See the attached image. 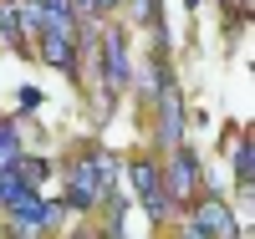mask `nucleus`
Here are the masks:
<instances>
[{
	"instance_id": "nucleus-10",
	"label": "nucleus",
	"mask_w": 255,
	"mask_h": 239,
	"mask_svg": "<svg viewBox=\"0 0 255 239\" xmlns=\"http://www.w3.org/2000/svg\"><path fill=\"white\" fill-rule=\"evenodd\" d=\"M15 173H20V178H26L31 188H36L41 178H46V158H26V153H20V158H15Z\"/></svg>"
},
{
	"instance_id": "nucleus-4",
	"label": "nucleus",
	"mask_w": 255,
	"mask_h": 239,
	"mask_svg": "<svg viewBox=\"0 0 255 239\" xmlns=\"http://www.w3.org/2000/svg\"><path fill=\"white\" fill-rule=\"evenodd\" d=\"M36 51H41V61H46V67H56V72L77 77V31L41 26V31H36Z\"/></svg>"
},
{
	"instance_id": "nucleus-7",
	"label": "nucleus",
	"mask_w": 255,
	"mask_h": 239,
	"mask_svg": "<svg viewBox=\"0 0 255 239\" xmlns=\"http://www.w3.org/2000/svg\"><path fill=\"white\" fill-rule=\"evenodd\" d=\"M158 143H163V148L184 143V97H179L174 81L158 86Z\"/></svg>"
},
{
	"instance_id": "nucleus-8",
	"label": "nucleus",
	"mask_w": 255,
	"mask_h": 239,
	"mask_svg": "<svg viewBox=\"0 0 255 239\" xmlns=\"http://www.w3.org/2000/svg\"><path fill=\"white\" fill-rule=\"evenodd\" d=\"M0 41L15 51H31V31H26V15H20L15 0H0Z\"/></svg>"
},
{
	"instance_id": "nucleus-2",
	"label": "nucleus",
	"mask_w": 255,
	"mask_h": 239,
	"mask_svg": "<svg viewBox=\"0 0 255 239\" xmlns=\"http://www.w3.org/2000/svg\"><path fill=\"white\" fill-rule=\"evenodd\" d=\"M184 234H194V239H235V234H240V224H235V214H230L220 199H204L194 214H189Z\"/></svg>"
},
{
	"instance_id": "nucleus-1",
	"label": "nucleus",
	"mask_w": 255,
	"mask_h": 239,
	"mask_svg": "<svg viewBox=\"0 0 255 239\" xmlns=\"http://www.w3.org/2000/svg\"><path fill=\"white\" fill-rule=\"evenodd\" d=\"M108 188H113V158L87 148L67 168V204L72 209H97V204H108Z\"/></svg>"
},
{
	"instance_id": "nucleus-6",
	"label": "nucleus",
	"mask_w": 255,
	"mask_h": 239,
	"mask_svg": "<svg viewBox=\"0 0 255 239\" xmlns=\"http://www.w3.org/2000/svg\"><path fill=\"white\" fill-rule=\"evenodd\" d=\"M128 178H133V193L143 199V209L153 214V219H163V214H168V188H163V173L148 163V158H138L133 168H128Z\"/></svg>"
},
{
	"instance_id": "nucleus-5",
	"label": "nucleus",
	"mask_w": 255,
	"mask_h": 239,
	"mask_svg": "<svg viewBox=\"0 0 255 239\" xmlns=\"http://www.w3.org/2000/svg\"><path fill=\"white\" fill-rule=\"evenodd\" d=\"M102 77H108V86L113 92H123L128 81H133V56H128V31L123 26H113L108 36H102Z\"/></svg>"
},
{
	"instance_id": "nucleus-12",
	"label": "nucleus",
	"mask_w": 255,
	"mask_h": 239,
	"mask_svg": "<svg viewBox=\"0 0 255 239\" xmlns=\"http://www.w3.org/2000/svg\"><path fill=\"white\" fill-rule=\"evenodd\" d=\"M92 5H97V10H118L123 0H92Z\"/></svg>"
},
{
	"instance_id": "nucleus-3",
	"label": "nucleus",
	"mask_w": 255,
	"mask_h": 239,
	"mask_svg": "<svg viewBox=\"0 0 255 239\" xmlns=\"http://www.w3.org/2000/svg\"><path fill=\"white\" fill-rule=\"evenodd\" d=\"M163 188L174 193L179 204H189V199H194V188H199V158L189 153L184 143H174V148H168V168H163Z\"/></svg>"
},
{
	"instance_id": "nucleus-9",
	"label": "nucleus",
	"mask_w": 255,
	"mask_h": 239,
	"mask_svg": "<svg viewBox=\"0 0 255 239\" xmlns=\"http://www.w3.org/2000/svg\"><path fill=\"white\" fill-rule=\"evenodd\" d=\"M235 178H240V193H250V183H255V143L250 138L235 143Z\"/></svg>"
},
{
	"instance_id": "nucleus-11",
	"label": "nucleus",
	"mask_w": 255,
	"mask_h": 239,
	"mask_svg": "<svg viewBox=\"0 0 255 239\" xmlns=\"http://www.w3.org/2000/svg\"><path fill=\"white\" fill-rule=\"evenodd\" d=\"M36 107H41V92L36 86H20V112H36Z\"/></svg>"
}]
</instances>
